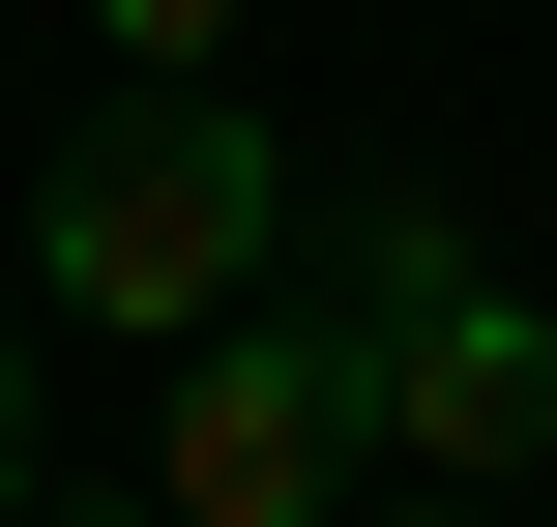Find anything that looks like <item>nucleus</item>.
Segmentation results:
<instances>
[{"label": "nucleus", "instance_id": "obj_4", "mask_svg": "<svg viewBox=\"0 0 557 527\" xmlns=\"http://www.w3.org/2000/svg\"><path fill=\"white\" fill-rule=\"evenodd\" d=\"M323 235H352L323 323H441V293H470V205H441V176H382V205H323Z\"/></svg>", "mask_w": 557, "mask_h": 527}, {"label": "nucleus", "instance_id": "obj_7", "mask_svg": "<svg viewBox=\"0 0 557 527\" xmlns=\"http://www.w3.org/2000/svg\"><path fill=\"white\" fill-rule=\"evenodd\" d=\"M29 527H176V499H147V469H59V499H29Z\"/></svg>", "mask_w": 557, "mask_h": 527}, {"label": "nucleus", "instance_id": "obj_9", "mask_svg": "<svg viewBox=\"0 0 557 527\" xmlns=\"http://www.w3.org/2000/svg\"><path fill=\"white\" fill-rule=\"evenodd\" d=\"M529 527H557V499H529Z\"/></svg>", "mask_w": 557, "mask_h": 527}, {"label": "nucleus", "instance_id": "obj_8", "mask_svg": "<svg viewBox=\"0 0 557 527\" xmlns=\"http://www.w3.org/2000/svg\"><path fill=\"white\" fill-rule=\"evenodd\" d=\"M352 527H470V499H352Z\"/></svg>", "mask_w": 557, "mask_h": 527}, {"label": "nucleus", "instance_id": "obj_2", "mask_svg": "<svg viewBox=\"0 0 557 527\" xmlns=\"http://www.w3.org/2000/svg\"><path fill=\"white\" fill-rule=\"evenodd\" d=\"M147 499H176V527H352V499H382V352H352L323 293L206 323V352H176V440H147Z\"/></svg>", "mask_w": 557, "mask_h": 527}, {"label": "nucleus", "instance_id": "obj_1", "mask_svg": "<svg viewBox=\"0 0 557 527\" xmlns=\"http://www.w3.org/2000/svg\"><path fill=\"white\" fill-rule=\"evenodd\" d=\"M264 264H294V147H264L235 88H117V117L29 176V323L206 352V323H264Z\"/></svg>", "mask_w": 557, "mask_h": 527}, {"label": "nucleus", "instance_id": "obj_6", "mask_svg": "<svg viewBox=\"0 0 557 527\" xmlns=\"http://www.w3.org/2000/svg\"><path fill=\"white\" fill-rule=\"evenodd\" d=\"M29 499H59V440H29V323H0V527H29Z\"/></svg>", "mask_w": 557, "mask_h": 527}, {"label": "nucleus", "instance_id": "obj_3", "mask_svg": "<svg viewBox=\"0 0 557 527\" xmlns=\"http://www.w3.org/2000/svg\"><path fill=\"white\" fill-rule=\"evenodd\" d=\"M382 352V469L411 499H557V293H441V323H352Z\"/></svg>", "mask_w": 557, "mask_h": 527}, {"label": "nucleus", "instance_id": "obj_5", "mask_svg": "<svg viewBox=\"0 0 557 527\" xmlns=\"http://www.w3.org/2000/svg\"><path fill=\"white\" fill-rule=\"evenodd\" d=\"M117 29V88H235V0H88Z\"/></svg>", "mask_w": 557, "mask_h": 527}]
</instances>
